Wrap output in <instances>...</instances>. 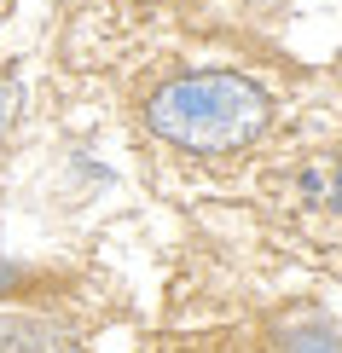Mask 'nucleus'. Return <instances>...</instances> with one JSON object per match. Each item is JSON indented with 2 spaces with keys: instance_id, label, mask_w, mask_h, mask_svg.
I'll return each instance as SVG.
<instances>
[{
  "instance_id": "nucleus-7",
  "label": "nucleus",
  "mask_w": 342,
  "mask_h": 353,
  "mask_svg": "<svg viewBox=\"0 0 342 353\" xmlns=\"http://www.w3.org/2000/svg\"><path fill=\"white\" fill-rule=\"evenodd\" d=\"M6 6H12V0H0V12H6Z\"/></svg>"
},
{
  "instance_id": "nucleus-5",
  "label": "nucleus",
  "mask_w": 342,
  "mask_h": 353,
  "mask_svg": "<svg viewBox=\"0 0 342 353\" xmlns=\"http://www.w3.org/2000/svg\"><path fill=\"white\" fill-rule=\"evenodd\" d=\"M18 110H23V87H18V76H0V151H6L12 128H18Z\"/></svg>"
},
{
  "instance_id": "nucleus-6",
  "label": "nucleus",
  "mask_w": 342,
  "mask_h": 353,
  "mask_svg": "<svg viewBox=\"0 0 342 353\" xmlns=\"http://www.w3.org/2000/svg\"><path fill=\"white\" fill-rule=\"evenodd\" d=\"M18 278H23V267H12V261L0 255V296H6V290H18Z\"/></svg>"
},
{
  "instance_id": "nucleus-2",
  "label": "nucleus",
  "mask_w": 342,
  "mask_h": 353,
  "mask_svg": "<svg viewBox=\"0 0 342 353\" xmlns=\"http://www.w3.org/2000/svg\"><path fill=\"white\" fill-rule=\"evenodd\" d=\"M296 209L342 214V151H319L296 168Z\"/></svg>"
},
{
  "instance_id": "nucleus-3",
  "label": "nucleus",
  "mask_w": 342,
  "mask_h": 353,
  "mask_svg": "<svg viewBox=\"0 0 342 353\" xmlns=\"http://www.w3.org/2000/svg\"><path fill=\"white\" fill-rule=\"evenodd\" d=\"M0 353H76V336L35 313H0Z\"/></svg>"
},
{
  "instance_id": "nucleus-1",
  "label": "nucleus",
  "mask_w": 342,
  "mask_h": 353,
  "mask_svg": "<svg viewBox=\"0 0 342 353\" xmlns=\"http://www.w3.org/2000/svg\"><path fill=\"white\" fill-rule=\"evenodd\" d=\"M145 128L186 157H238L273 128V99L238 70H186L151 93Z\"/></svg>"
},
{
  "instance_id": "nucleus-4",
  "label": "nucleus",
  "mask_w": 342,
  "mask_h": 353,
  "mask_svg": "<svg viewBox=\"0 0 342 353\" xmlns=\"http://www.w3.org/2000/svg\"><path fill=\"white\" fill-rule=\"evenodd\" d=\"M278 353H342V330L319 313H296L278 325Z\"/></svg>"
}]
</instances>
